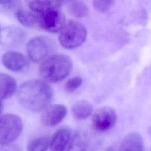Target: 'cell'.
Here are the masks:
<instances>
[{"instance_id": "1", "label": "cell", "mask_w": 151, "mask_h": 151, "mask_svg": "<svg viewBox=\"0 0 151 151\" xmlns=\"http://www.w3.org/2000/svg\"><path fill=\"white\" fill-rule=\"evenodd\" d=\"M54 96L52 87L44 80H30L22 83L17 91L19 102L23 107L32 112L43 111Z\"/></svg>"}, {"instance_id": "2", "label": "cell", "mask_w": 151, "mask_h": 151, "mask_svg": "<svg viewBox=\"0 0 151 151\" xmlns=\"http://www.w3.org/2000/svg\"><path fill=\"white\" fill-rule=\"evenodd\" d=\"M65 2L62 1H31L28 2V6L39 15L40 28L55 33L60 32L67 22L60 9Z\"/></svg>"}, {"instance_id": "3", "label": "cell", "mask_w": 151, "mask_h": 151, "mask_svg": "<svg viewBox=\"0 0 151 151\" xmlns=\"http://www.w3.org/2000/svg\"><path fill=\"white\" fill-rule=\"evenodd\" d=\"M72 67V60L68 55L55 54L41 63L38 71L44 81L55 83L65 78L71 72Z\"/></svg>"}, {"instance_id": "4", "label": "cell", "mask_w": 151, "mask_h": 151, "mask_svg": "<svg viewBox=\"0 0 151 151\" xmlns=\"http://www.w3.org/2000/svg\"><path fill=\"white\" fill-rule=\"evenodd\" d=\"M59 32L58 41L61 46L67 49L78 47L85 41L87 37L85 26L76 20L67 21Z\"/></svg>"}, {"instance_id": "5", "label": "cell", "mask_w": 151, "mask_h": 151, "mask_svg": "<svg viewBox=\"0 0 151 151\" xmlns=\"http://www.w3.org/2000/svg\"><path fill=\"white\" fill-rule=\"evenodd\" d=\"M26 48L29 58L35 63H41L52 55L55 45L50 38L38 36L29 40Z\"/></svg>"}, {"instance_id": "6", "label": "cell", "mask_w": 151, "mask_h": 151, "mask_svg": "<svg viewBox=\"0 0 151 151\" xmlns=\"http://www.w3.org/2000/svg\"><path fill=\"white\" fill-rule=\"evenodd\" d=\"M23 129L22 120L13 114L0 116V145L10 144L21 134Z\"/></svg>"}, {"instance_id": "7", "label": "cell", "mask_w": 151, "mask_h": 151, "mask_svg": "<svg viewBox=\"0 0 151 151\" xmlns=\"http://www.w3.org/2000/svg\"><path fill=\"white\" fill-rule=\"evenodd\" d=\"M117 114L114 110L109 106H104L95 111L92 118L93 129L100 132L111 129L116 124Z\"/></svg>"}, {"instance_id": "8", "label": "cell", "mask_w": 151, "mask_h": 151, "mask_svg": "<svg viewBox=\"0 0 151 151\" xmlns=\"http://www.w3.org/2000/svg\"><path fill=\"white\" fill-rule=\"evenodd\" d=\"M25 38V31L18 27L10 26L0 29V44L5 47H18L24 42Z\"/></svg>"}, {"instance_id": "9", "label": "cell", "mask_w": 151, "mask_h": 151, "mask_svg": "<svg viewBox=\"0 0 151 151\" xmlns=\"http://www.w3.org/2000/svg\"><path fill=\"white\" fill-rule=\"evenodd\" d=\"M67 113V107L63 104L49 105L42 111L41 122L45 126H55L64 119Z\"/></svg>"}, {"instance_id": "10", "label": "cell", "mask_w": 151, "mask_h": 151, "mask_svg": "<svg viewBox=\"0 0 151 151\" xmlns=\"http://www.w3.org/2000/svg\"><path fill=\"white\" fill-rule=\"evenodd\" d=\"M4 65L14 72H19L24 70L28 65V59L21 53L9 51L5 53L2 57Z\"/></svg>"}, {"instance_id": "11", "label": "cell", "mask_w": 151, "mask_h": 151, "mask_svg": "<svg viewBox=\"0 0 151 151\" xmlns=\"http://www.w3.org/2000/svg\"><path fill=\"white\" fill-rule=\"evenodd\" d=\"M71 131L67 127L59 128L50 140V151H64L71 139Z\"/></svg>"}, {"instance_id": "12", "label": "cell", "mask_w": 151, "mask_h": 151, "mask_svg": "<svg viewBox=\"0 0 151 151\" xmlns=\"http://www.w3.org/2000/svg\"><path fill=\"white\" fill-rule=\"evenodd\" d=\"M119 151H143V141L136 132L127 134L122 140Z\"/></svg>"}, {"instance_id": "13", "label": "cell", "mask_w": 151, "mask_h": 151, "mask_svg": "<svg viewBox=\"0 0 151 151\" xmlns=\"http://www.w3.org/2000/svg\"><path fill=\"white\" fill-rule=\"evenodd\" d=\"M15 15L24 26L32 28H40V17L37 14L19 8L16 11Z\"/></svg>"}, {"instance_id": "14", "label": "cell", "mask_w": 151, "mask_h": 151, "mask_svg": "<svg viewBox=\"0 0 151 151\" xmlns=\"http://www.w3.org/2000/svg\"><path fill=\"white\" fill-rule=\"evenodd\" d=\"M17 90V83L9 75L0 73V100L11 97Z\"/></svg>"}, {"instance_id": "15", "label": "cell", "mask_w": 151, "mask_h": 151, "mask_svg": "<svg viewBox=\"0 0 151 151\" xmlns=\"http://www.w3.org/2000/svg\"><path fill=\"white\" fill-rule=\"evenodd\" d=\"M92 112V104L85 100L77 101L71 109L73 116L77 120H83L87 119L91 114Z\"/></svg>"}, {"instance_id": "16", "label": "cell", "mask_w": 151, "mask_h": 151, "mask_svg": "<svg viewBox=\"0 0 151 151\" xmlns=\"http://www.w3.org/2000/svg\"><path fill=\"white\" fill-rule=\"evenodd\" d=\"M88 146V140L86 136L76 132L71 137L65 151H87Z\"/></svg>"}, {"instance_id": "17", "label": "cell", "mask_w": 151, "mask_h": 151, "mask_svg": "<svg viewBox=\"0 0 151 151\" xmlns=\"http://www.w3.org/2000/svg\"><path fill=\"white\" fill-rule=\"evenodd\" d=\"M68 12L71 16L75 18H82L88 13V8L86 4L80 1H73L68 2Z\"/></svg>"}, {"instance_id": "18", "label": "cell", "mask_w": 151, "mask_h": 151, "mask_svg": "<svg viewBox=\"0 0 151 151\" xmlns=\"http://www.w3.org/2000/svg\"><path fill=\"white\" fill-rule=\"evenodd\" d=\"M51 138L44 135L36 137L29 142L27 145V151H47L50 147Z\"/></svg>"}, {"instance_id": "19", "label": "cell", "mask_w": 151, "mask_h": 151, "mask_svg": "<svg viewBox=\"0 0 151 151\" xmlns=\"http://www.w3.org/2000/svg\"><path fill=\"white\" fill-rule=\"evenodd\" d=\"M82 83V78L80 76H76L70 78L65 83V89L68 93H72L77 90Z\"/></svg>"}, {"instance_id": "20", "label": "cell", "mask_w": 151, "mask_h": 151, "mask_svg": "<svg viewBox=\"0 0 151 151\" xmlns=\"http://www.w3.org/2000/svg\"><path fill=\"white\" fill-rule=\"evenodd\" d=\"M114 1H94L93 5L96 9L100 12H106L113 6Z\"/></svg>"}, {"instance_id": "21", "label": "cell", "mask_w": 151, "mask_h": 151, "mask_svg": "<svg viewBox=\"0 0 151 151\" xmlns=\"http://www.w3.org/2000/svg\"><path fill=\"white\" fill-rule=\"evenodd\" d=\"M90 151H116V147L114 145H110L106 147L100 143H97L91 147Z\"/></svg>"}, {"instance_id": "22", "label": "cell", "mask_w": 151, "mask_h": 151, "mask_svg": "<svg viewBox=\"0 0 151 151\" xmlns=\"http://www.w3.org/2000/svg\"><path fill=\"white\" fill-rule=\"evenodd\" d=\"M0 151H22L21 147L16 144H7L0 146Z\"/></svg>"}, {"instance_id": "23", "label": "cell", "mask_w": 151, "mask_h": 151, "mask_svg": "<svg viewBox=\"0 0 151 151\" xmlns=\"http://www.w3.org/2000/svg\"><path fill=\"white\" fill-rule=\"evenodd\" d=\"M19 2L17 1H0V5L8 9L19 8Z\"/></svg>"}, {"instance_id": "24", "label": "cell", "mask_w": 151, "mask_h": 151, "mask_svg": "<svg viewBox=\"0 0 151 151\" xmlns=\"http://www.w3.org/2000/svg\"><path fill=\"white\" fill-rule=\"evenodd\" d=\"M2 108H3V106H2V103L0 101V114L2 111Z\"/></svg>"}, {"instance_id": "25", "label": "cell", "mask_w": 151, "mask_h": 151, "mask_svg": "<svg viewBox=\"0 0 151 151\" xmlns=\"http://www.w3.org/2000/svg\"><path fill=\"white\" fill-rule=\"evenodd\" d=\"M149 134H150V137H151V126H150V128H149Z\"/></svg>"}, {"instance_id": "26", "label": "cell", "mask_w": 151, "mask_h": 151, "mask_svg": "<svg viewBox=\"0 0 151 151\" xmlns=\"http://www.w3.org/2000/svg\"><path fill=\"white\" fill-rule=\"evenodd\" d=\"M147 151H151V149H149V150H148Z\"/></svg>"}]
</instances>
